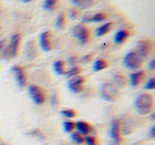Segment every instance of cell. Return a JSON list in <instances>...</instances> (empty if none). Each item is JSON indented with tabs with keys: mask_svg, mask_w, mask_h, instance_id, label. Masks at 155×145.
Instances as JSON below:
<instances>
[{
	"mask_svg": "<svg viewBox=\"0 0 155 145\" xmlns=\"http://www.w3.org/2000/svg\"><path fill=\"white\" fill-rule=\"evenodd\" d=\"M134 108L140 116L149 115L154 110V99L151 94L140 93L134 100Z\"/></svg>",
	"mask_w": 155,
	"mask_h": 145,
	"instance_id": "1",
	"label": "cell"
},
{
	"mask_svg": "<svg viewBox=\"0 0 155 145\" xmlns=\"http://www.w3.org/2000/svg\"><path fill=\"white\" fill-rule=\"evenodd\" d=\"M21 34L19 33H15L11 36L10 40L8 41L6 48H5L1 54L5 60L13 59V58L18 56L21 45Z\"/></svg>",
	"mask_w": 155,
	"mask_h": 145,
	"instance_id": "2",
	"label": "cell"
},
{
	"mask_svg": "<svg viewBox=\"0 0 155 145\" xmlns=\"http://www.w3.org/2000/svg\"><path fill=\"white\" fill-rule=\"evenodd\" d=\"M100 94L104 101L108 103H115L120 98L121 91L113 82H104L100 87Z\"/></svg>",
	"mask_w": 155,
	"mask_h": 145,
	"instance_id": "3",
	"label": "cell"
},
{
	"mask_svg": "<svg viewBox=\"0 0 155 145\" xmlns=\"http://www.w3.org/2000/svg\"><path fill=\"white\" fill-rule=\"evenodd\" d=\"M122 63H123V66L126 68V69L134 72V71L140 70V68L143 66V59L137 51L133 50V51L127 52L124 55Z\"/></svg>",
	"mask_w": 155,
	"mask_h": 145,
	"instance_id": "4",
	"label": "cell"
},
{
	"mask_svg": "<svg viewBox=\"0 0 155 145\" xmlns=\"http://www.w3.org/2000/svg\"><path fill=\"white\" fill-rule=\"evenodd\" d=\"M72 35L74 36L81 45H86L90 42L91 39V31L85 24L81 23L73 26L72 28Z\"/></svg>",
	"mask_w": 155,
	"mask_h": 145,
	"instance_id": "5",
	"label": "cell"
},
{
	"mask_svg": "<svg viewBox=\"0 0 155 145\" xmlns=\"http://www.w3.org/2000/svg\"><path fill=\"white\" fill-rule=\"evenodd\" d=\"M86 83V79L84 76H76L70 77L67 81V87L72 94H81L84 90V86Z\"/></svg>",
	"mask_w": 155,
	"mask_h": 145,
	"instance_id": "6",
	"label": "cell"
},
{
	"mask_svg": "<svg viewBox=\"0 0 155 145\" xmlns=\"http://www.w3.org/2000/svg\"><path fill=\"white\" fill-rule=\"evenodd\" d=\"M28 94L30 96L32 102L36 105H42L46 103L47 95L40 86L35 84L28 85Z\"/></svg>",
	"mask_w": 155,
	"mask_h": 145,
	"instance_id": "7",
	"label": "cell"
},
{
	"mask_svg": "<svg viewBox=\"0 0 155 145\" xmlns=\"http://www.w3.org/2000/svg\"><path fill=\"white\" fill-rule=\"evenodd\" d=\"M11 72L19 88H24L27 85V76L23 68L18 65H14L11 67Z\"/></svg>",
	"mask_w": 155,
	"mask_h": 145,
	"instance_id": "8",
	"label": "cell"
},
{
	"mask_svg": "<svg viewBox=\"0 0 155 145\" xmlns=\"http://www.w3.org/2000/svg\"><path fill=\"white\" fill-rule=\"evenodd\" d=\"M39 46L41 50L45 52H50L53 48L52 34L51 30H46L40 34L39 36Z\"/></svg>",
	"mask_w": 155,
	"mask_h": 145,
	"instance_id": "9",
	"label": "cell"
},
{
	"mask_svg": "<svg viewBox=\"0 0 155 145\" xmlns=\"http://www.w3.org/2000/svg\"><path fill=\"white\" fill-rule=\"evenodd\" d=\"M153 50V42L149 39H143L140 40L137 44V51L139 54L143 57L144 60L145 58H148Z\"/></svg>",
	"mask_w": 155,
	"mask_h": 145,
	"instance_id": "10",
	"label": "cell"
},
{
	"mask_svg": "<svg viewBox=\"0 0 155 145\" xmlns=\"http://www.w3.org/2000/svg\"><path fill=\"white\" fill-rule=\"evenodd\" d=\"M110 137L113 140L114 144H119L122 141V134L120 132V126H119V119L114 118L110 121Z\"/></svg>",
	"mask_w": 155,
	"mask_h": 145,
	"instance_id": "11",
	"label": "cell"
},
{
	"mask_svg": "<svg viewBox=\"0 0 155 145\" xmlns=\"http://www.w3.org/2000/svg\"><path fill=\"white\" fill-rule=\"evenodd\" d=\"M129 84L133 87V88H136L138 87L140 83H143V81L147 79V72L144 71H135L134 72H131L129 75Z\"/></svg>",
	"mask_w": 155,
	"mask_h": 145,
	"instance_id": "12",
	"label": "cell"
},
{
	"mask_svg": "<svg viewBox=\"0 0 155 145\" xmlns=\"http://www.w3.org/2000/svg\"><path fill=\"white\" fill-rule=\"evenodd\" d=\"M76 129L78 132H80L81 134H84V137L86 135H91L94 134L95 133V129L90 123L86 122V121H82V120H78L76 122Z\"/></svg>",
	"mask_w": 155,
	"mask_h": 145,
	"instance_id": "13",
	"label": "cell"
},
{
	"mask_svg": "<svg viewBox=\"0 0 155 145\" xmlns=\"http://www.w3.org/2000/svg\"><path fill=\"white\" fill-rule=\"evenodd\" d=\"M24 55L26 56L27 59L32 60L35 59L38 55V47L34 40H30L26 43L25 47H24Z\"/></svg>",
	"mask_w": 155,
	"mask_h": 145,
	"instance_id": "14",
	"label": "cell"
},
{
	"mask_svg": "<svg viewBox=\"0 0 155 145\" xmlns=\"http://www.w3.org/2000/svg\"><path fill=\"white\" fill-rule=\"evenodd\" d=\"M107 19H108V14H107L105 12H99V13L92 14V16L82 18L81 21L82 22H91V23H100V22L106 21Z\"/></svg>",
	"mask_w": 155,
	"mask_h": 145,
	"instance_id": "15",
	"label": "cell"
},
{
	"mask_svg": "<svg viewBox=\"0 0 155 145\" xmlns=\"http://www.w3.org/2000/svg\"><path fill=\"white\" fill-rule=\"evenodd\" d=\"M113 80H114L113 83H114L120 89L124 88V87L128 83V79H126V76L123 72H114Z\"/></svg>",
	"mask_w": 155,
	"mask_h": 145,
	"instance_id": "16",
	"label": "cell"
},
{
	"mask_svg": "<svg viewBox=\"0 0 155 145\" xmlns=\"http://www.w3.org/2000/svg\"><path fill=\"white\" fill-rule=\"evenodd\" d=\"M114 27V22L113 21H107L103 24H101L99 27L96 28L95 30V35L96 37H102L105 36L107 33H109Z\"/></svg>",
	"mask_w": 155,
	"mask_h": 145,
	"instance_id": "17",
	"label": "cell"
},
{
	"mask_svg": "<svg viewBox=\"0 0 155 145\" xmlns=\"http://www.w3.org/2000/svg\"><path fill=\"white\" fill-rule=\"evenodd\" d=\"M130 36V32L126 29H121V30H118L114 34V41L116 45H122L124 44L127 39Z\"/></svg>",
	"mask_w": 155,
	"mask_h": 145,
	"instance_id": "18",
	"label": "cell"
},
{
	"mask_svg": "<svg viewBox=\"0 0 155 145\" xmlns=\"http://www.w3.org/2000/svg\"><path fill=\"white\" fill-rule=\"evenodd\" d=\"M110 67V62L104 58H99L96 59L93 64H92V71L93 72H101L103 70H106L107 68Z\"/></svg>",
	"mask_w": 155,
	"mask_h": 145,
	"instance_id": "19",
	"label": "cell"
},
{
	"mask_svg": "<svg viewBox=\"0 0 155 145\" xmlns=\"http://www.w3.org/2000/svg\"><path fill=\"white\" fill-rule=\"evenodd\" d=\"M119 126H120V132L122 135H128L133 132V124L130 120L124 119L119 120Z\"/></svg>",
	"mask_w": 155,
	"mask_h": 145,
	"instance_id": "20",
	"label": "cell"
},
{
	"mask_svg": "<svg viewBox=\"0 0 155 145\" xmlns=\"http://www.w3.org/2000/svg\"><path fill=\"white\" fill-rule=\"evenodd\" d=\"M53 71L58 76H65L66 74V62L63 60H56L52 64Z\"/></svg>",
	"mask_w": 155,
	"mask_h": 145,
	"instance_id": "21",
	"label": "cell"
},
{
	"mask_svg": "<svg viewBox=\"0 0 155 145\" xmlns=\"http://www.w3.org/2000/svg\"><path fill=\"white\" fill-rule=\"evenodd\" d=\"M70 1L76 8L80 10H84L93 6L95 0H70Z\"/></svg>",
	"mask_w": 155,
	"mask_h": 145,
	"instance_id": "22",
	"label": "cell"
},
{
	"mask_svg": "<svg viewBox=\"0 0 155 145\" xmlns=\"http://www.w3.org/2000/svg\"><path fill=\"white\" fill-rule=\"evenodd\" d=\"M55 28L58 30H63L65 29L67 26V18L65 13H61L59 14L55 18V22H54Z\"/></svg>",
	"mask_w": 155,
	"mask_h": 145,
	"instance_id": "23",
	"label": "cell"
},
{
	"mask_svg": "<svg viewBox=\"0 0 155 145\" xmlns=\"http://www.w3.org/2000/svg\"><path fill=\"white\" fill-rule=\"evenodd\" d=\"M57 4H58V0H44L42 8L45 11L51 12L56 8Z\"/></svg>",
	"mask_w": 155,
	"mask_h": 145,
	"instance_id": "24",
	"label": "cell"
},
{
	"mask_svg": "<svg viewBox=\"0 0 155 145\" xmlns=\"http://www.w3.org/2000/svg\"><path fill=\"white\" fill-rule=\"evenodd\" d=\"M70 137H71V140L74 143L76 144H82L84 143V135L81 134L80 132H72L70 134Z\"/></svg>",
	"mask_w": 155,
	"mask_h": 145,
	"instance_id": "25",
	"label": "cell"
},
{
	"mask_svg": "<svg viewBox=\"0 0 155 145\" xmlns=\"http://www.w3.org/2000/svg\"><path fill=\"white\" fill-rule=\"evenodd\" d=\"M81 68L80 66L76 65V66L70 67V69L66 71L65 76L67 77V79H70V77L81 75Z\"/></svg>",
	"mask_w": 155,
	"mask_h": 145,
	"instance_id": "26",
	"label": "cell"
},
{
	"mask_svg": "<svg viewBox=\"0 0 155 145\" xmlns=\"http://www.w3.org/2000/svg\"><path fill=\"white\" fill-rule=\"evenodd\" d=\"M60 114L67 119H73L78 116V111L73 108H65L60 111Z\"/></svg>",
	"mask_w": 155,
	"mask_h": 145,
	"instance_id": "27",
	"label": "cell"
},
{
	"mask_svg": "<svg viewBox=\"0 0 155 145\" xmlns=\"http://www.w3.org/2000/svg\"><path fill=\"white\" fill-rule=\"evenodd\" d=\"M76 129V122L72 120H67L63 122V130L67 134H71L72 132H74Z\"/></svg>",
	"mask_w": 155,
	"mask_h": 145,
	"instance_id": "28",
	"label": "cell"
},
{
	"mask_svg": "<svg viewBox=\"0 0 155 145\" xmlns=\"http://www.w3.org/2000/svg\"><path fill=\"white\" fill-rule=\"evenodd\" d=\"M68 14H69V18L73 21H75V19H78L80 18L81 16V13L80 11V9H78L76 7L72 8V9H69V12H68Z\"/></svg>",
	"mask_w": 155,
	"mask_h": 145,
	"instance_id": "29",
	"label": "cell"
},
{
	"mask_svg": "<svg viewBox=\"0 0 155 145\" xmlns=\"http://www.w3.org/2000/svg\"><path fill=\"white\" fill-rule=\"evenodd\" d=\"M84 143H86V145H100L99 140L95 137V134L86 135L84 137Z\"/></svg>",
	"mask_w": 155,
	"mask_h": 145,
	"instance_id": "30",
	"label": "cell"
},
{
	"mask_svg": "<svg viewBox=\"0 0 155 145\" xmlns=\"http://www.w3.org/2000/svg\"><path fill=\"white\" fill-rule=\"evenodd\" d=\"M155 88V79L152 76L147 80L144 84V89L145 90H153Z\"/></svg>",
	"mask_w": 155,
	"mask_h": 145,
	"instance_id": "31",
	"label": "cell"
},
{
	"mask_svg": "<svg viewBox=\"0 0 155 145\" xmlns=\"http://www.w3.org/2000/svg\"><path fill=\"white\" fill-rule=\"evenodd\" d=\"M78 62H80V58L78 56H75V55L69 56V57H68V59H67V63H68V65H69L70 67L76 66L78 64Z\"/></svg>",
	"mask_w": 155,
	"mask_h": 145,
	"instance_id": "32",
	"label": "cell"
},
{
	"mask_svg": "<svg viewBox=\"0 0 155 145\" xmlns=\"http://www.w3.org/2000/svg\"><path fill=\"white\" fill-rule=\"evenodd\" d=\"M93 59V54H86L80 58V62L81 63H90Z\"/></svg>",
	"mask_w": 155,
	"mask_h": 145,
	"instance_id": "33",
	"label": "cell"
},
{
	"mask_svg": "<svg viewBox=\"0 0 155 145\" xmlns=\"http://www.w3.org/2000/svg\"><path fill=\"white\" fill-rule=\"evenodd\" d=\"M7 44H8L7 39H2V40H0V53H1V54H2V52L4 51L5 48H6Z\"/></svg>",
	"mask_w": 155,
	"mask_h": 145,
	"instance_id": "34",
	"label": "cell"
},
{
	"mask_svg": "<svg viewBox=\"0 0 155 145\" xmlns=\"http://www.w3.org/2000/svg\"><path fill=\"white\" fill-rule=\"evenodd\" d=\"M147 68L149 69V71H151V72L154 71V69H155V59H154V58H152V59L150 60V62L148 63V65H147Z\"/></svg>",
	"mask_w": 155,
	"mask_h": 145,
	"instance_id": "35",
	"label": "cell"
},
{
	"mask_svg": "<svg viewBox=\"0 0 155 145\" xmlns=\"http://www.w3.org/2000/svg\"><path fill=\"white\" fill-rule=\"evenodd\" d=\"M154 129H155V127H154V126H152L151 130H150V137H152V138L155 137V134H154Z\"/></svg>",
	"mask_w": 155,
	"mask_h": 145,
	"instance_id": "36",
	"label": "cell"
},
{
	"mask_svg": "<svg viewBox=\"0 0 155 145\" xmlns=\"http://www.w3.org/2000/svg\"><path fill=\"white\" fill-rule=\"evenodd\" d=\"M21 1L22 3H29V2H31L32 0H21Z\"/></svg>",
	"mask_w": 155,
	"mask_h": 145,
	"instance_id": "37",
	"label": "cell"
},
{
	"mask_svg": "<svg viewBox=\"0 0 155 145\" xmlns=\"http://www.w3.org/2000/svg\"><path fill=\"white\" fill-rule=\"evenodd\" d=\"M1 145H7V144H1Z\"/></svg>",
	"mask_w": 155,
	"mask_h": 145,
	"instance_id": "38",
	"label": "cell"
},
{
	"mask_svg": "<svg viewBox=\"0 0 155 145\" xmlns=\"http://www.w3.org/2000/svg\"><path fill=\"white\" fill-rule=\"evenodd\" d=\"M0 69H1V68H0Z\"/></svg>",
	"mask_w": 155,
	"mask_h": 145,
	"instance_id": "39",
	"label": "cell"
}]
</instances>
